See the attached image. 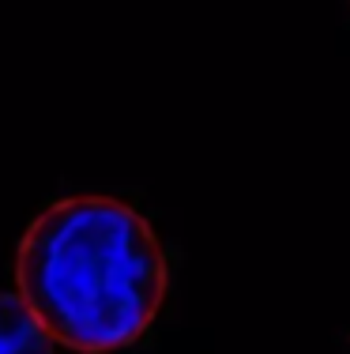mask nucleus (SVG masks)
<instances>
[{
  "mask_svg": "<svg viewBox=\"0 0 350 354\" xmlns=\"http://www.w3.org/2000/svg\"><path fill=\"white\" fill-rule=\"evenodd\" d=\"M19 298L64 347L124 351L162 309V241L113 196L57 200L23 234Z\"/></svg>",
  "mask_w": 350,
  "mask_h": 354,
  "instance_id": "nucleus-1",
  "label": "nucleus"
},
{
  "mask_svg": "<svg viewBox=\"0 0 350 354\" xmlns=\"http://www.w3.org/2000/svg\"><path fill=\"white\" fill-rule=\"evenodd\" d=\"M53 335L38 324L27 301L0 294V354H53Z\"/></svg>",
  "mask_w": 350,
  "mask_h": 354,
  "instance_id": "nucleus-2",
  "label": "nucleus"
}]
</instances>
